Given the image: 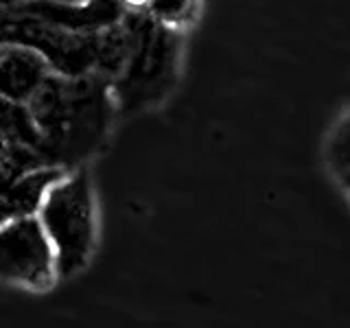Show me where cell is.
Instances as JSON below:
<instances>
[{
  "label": "cell",
  "mask_w": 350,
  "mask_h": 328,
  "mask_svg": "<svg viewBox=\"0 0 350 328\" xmlns=\"http://www.w3.org/2000/svg\"><path fill=\"white\" fill-rule=\"evenodd\" d=\"M40 136V156L49 169H83L112 131L118 107L112 81L90 72L51 77L27 103Z\"/></svg>",
  "instance_id": "obj_1"
},
{
  "label": "cell",
  "mask_w": 350,
  "mask_h": 328,
  "mask_svg": "<svg viewBox=\"0 0 350 328\" xmlns=\"http://www.w3.org/2000/svg\"><path fill=\"white\" fill-rule=\"evenodd\" d=\"M36 217L53 245L59 280L83 273L98 247V204L88 169L62 173L44 195Z\"/></svg>",
  "instance_id": "obj_2"
},
{
  "label": "cell",
  "mask_w": 350,
  "mask_h": 328,
  "mask_svg": "<svg viewBox=\"0 0 350 328\" xmlns=\"http://www.w3.org/2000/svg\"><path fill=\"white\" fill-rule=\"evenodd\" d=\"M125 20L134 36L125 70L112 83L118 114H134L162 103L175 85L182 36L147 14H129Z\"/></svg>",
  "instance_id": "obj_3"
},
{
  "label": "cell",
  "mask_w": 350,
  "mask_h": 328,
  "mask_svg": "<svg viewBox=\"0 0 350 328\" xmlns=\"http://www.w3.org/2000/svg\"><path fill=\"white\" fill-rule=\"evenodd\" d=\"M0 282L46 293L59 282L53 245L38 217L0 226Z\"/></svg>",
  "instance_id": "obj_4"
},
{
  "label": "cell",
  "mask_w": 350,
  "mask_h": 328,
  "mask_svg": "<svg viewBox=\"0 0 350 328\" xmlns=\"http://www.w3.org/2000/svg\"><path fill=\"white\" fill-rule=\"evenodd\" d=\"M51 72L40 53L22 46H0V98L5 101L27 105Z\"/></svg>",
  "instance_id": "obj_5"
},
{
  "label": "cell",
  "mask_w": 350,
  "mask_h": 328,
  "mask_svg": "<svg viewBox=\"0 0 350 328\" xmlns=\"http://www.w3.org/2000/svg\"><path fill=\"white\" fill-rule=\"evenodd\" d=\"M62 173L57 169H38L9 184H0V226L36 217L44 195Z\"/></svg>",
  "instance_id": "obj_6"
},
{
  "label": "cell",
  "mask_w": 350,
  "mask_h": 328,
  "mask_svg": "<svg viewBox=\"0 0 350 328\" xmlns=\"http://www.w3.org/2000/svg\"><path fill=\"white\" fill-rule=\"evenodd\" d=\"M134 36L125 16L114 25L94 33V72L105 77L107 81H116L125 70Z\"/></svg>",
  "instance_id": "obj_7"
},
{
  "label": "cell",
  "mask_w": 350,
  "mask_h": 328,
  "mask_svg": "<svg viewBox=\"0 0 350 328\" xmlns=\"http://www.w3.org/2000/svg\"><path fill=\"white\" fill-rule=\"evenodd\" d=\"M197 0H151L147 16H151L156 22L164 27L178 29L189 25L195 16Z\"/></svg>",
  "instance_id": "obj_8"
},
{
  "label": "cell",
  "mask_w": 350,
  "mask_h": 328,
  "mask_svg": "<svg viewBox=\"0 0 350 328\" xmlns=\"http://www.w3.org/2000/svg\"><path fill=\"white\" fill-rule=\"evenodd\" d=\"M328 156L339 173L350 171V116L339 123L337 131L328 145Z\"/></svg>",
  "instance_id": "obj_9"
},
{
  "label": "cell",
  "mask_w": 350,
  "mask_h": 328,
  "mask_svg": "<svg viewBox=\"0 0 350 328\" xmlns=\"http://www.w3.org/2000/svg\"><path fill=\"white\" fill-rule=\"evenodd\" d=\"M118 3L129 14H147L151 0H118Z\"/></svg>",
  "instance_id": "obj_10"
},
{
  "label": "cell",
  "mask_w": 350,
  "mask_h": 328,
  "mask_svg": "<svg viewBox=\"0 0 350 328\" xmlns=\"http://www.w3.org/2000/svg\"><path fill=\"white\" fill-rule=\"evenodd\" d=\"M14 3H16V0H0V16L7 14V9L14 5Z\"/></svg>",
  "instance_id": "obj_11"
},
{
  "label": "cell",
  "mask_w": 350,
  "mask_h": 328,
  "mask_svg": "<svg viewBox=\"0 0 350 328\" xmlns=\"http://www.w3.org/2000/svg\"><path fill=\"white\" fill-rule=\"evenodd\" d=\"M16 3H29V0H16ZM53 3H70V5H79V3H85V0H53Z\"/></svg>",
  "instance_id": "obj_12"
}]
</instances>
